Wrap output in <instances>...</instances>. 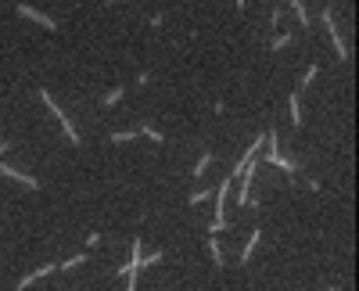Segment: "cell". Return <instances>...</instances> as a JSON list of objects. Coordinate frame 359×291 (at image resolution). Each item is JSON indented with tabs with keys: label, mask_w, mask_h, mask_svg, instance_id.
Wrapping results in <instances>:
<instances>
[{
	"label": "cell",
	"mask_w": 359,
	"mask_h": 291,
	"mask_svg": "<svg viewBox=\"0 0 359 291\" xmlns=\"http://www.w3.org/2000/svg\"><path fill=\"white\" fill-rule=\"evenodd\" d=\"M324 25H327V33H330V43H334L338 58H342V61H348V47H345L342 33H338V25H334V15H330V11H324Z\"/></svg>",
	"instance_id": "obj_1"
},
{
	"label": "cell",
	"mask_w": 359,
	"mask_h": 291,
	"mask_svg": "<svg viewBox=\"0 0 359 291\" xmlns=\"http://www.w3.org/2000/svg\"><path fill=\"white\" fill-rule=\"evenodd\" d=\"M40 97H43V101H47V108H51V112H54V119H58L61 126H65V133H68V140H79V133H76V130H72V122L65 119V112H61V108H58V104H54V101H51V94H47V90H40Z\"/></svg>",
	"instance_id": "obj_2"
},
{
	"label": "cell",
	"mask_w": 359,
	"mask_h": 291,
	"mask_svg": "<svg viewBox=\"0 0 359 291\" xmlns=\"http://www.w3.org/2000/svg\"><path fill=\"white\" fill-rule=\"evenodd\" d=\"M18 15H25V18H33V22H40V25H47V29H54V18L51 15H43V11H36V7H29V4H18Z\"/></svg>",
	"instance_id": "obj_3"
},
{
	"label": "cell",
	"mask_w": 359,
	"mask_h": 291,
	"mask_svg": "<svg viewBox=\"0 0 359 291\" xmlns=\"http://www.w3.org/2000/svg\"><path fill=\"white\" fill-rule=\"evenodd\" d=\"M0 176H11V180H22V184H25V187H33V190L40 187V184H36L33 176H25V172H18V169H11V166H0Z\"/></svg>",
	"instance_id": "obj_4"
},
{
	"label": "cell",
	"mask_w": 359,
	"mask_h": 291,
	"mask_svg": "<svg viewBox=\"0 0 359 291\" xmlns=\"http://www.w3.org/2000/svg\"><path fill=\"white\" fill-rule=\"evenodd\" d=\"M255 244H259V230H252V238H248L244 252H241V262H252V252H255Z\"/></svg>",
	"instance_id": "obj_5"
},
{
	"label": "cell",
	"mask_w": 359,
	"mask_h": 291,
	"mask_svg": "<svg viewBox=\"0 0 359 291\" xmlns=\"http://www.w3.org/2000/svg\"><path fill=\"white\" fill-rule=\"evenodd\" d=\"M291 7H294V15H298V22H302V25H309V11H306V4H302V0H291Z\"/></svg>",
	"instance_id": "obj_6"
},
{
	"label": "cell",
	"mask_w": 359,
	"mask_h": 291,
	"mask_svg": "<svg viewBox=\"0 0 359 291\" xmlns=\"http://www.w3.org/2000/svg\"><path fill=\"white\" fill-rule=\"evenodd\" d=\"M208 166H212V151H205V154L198 158V166H194V176H201V172H205Z\"/></svg>",
	"instance_id": "obj_7"
},
{
	"label": "cell",
	"mask_w": 359,
	"mask_h": 291,
	"mask_svg": "<svg viewBox=\"0 0 359 291\" xmlns=\"http://www.w3.org/2000/svg\"><path fill=\"white\" fill-rule=\"evenodd\" d=\"M288 108H291V122L298 126V122H302V108H298V94H291V104H288Z\"/></svg>",
	"instance_id": "obj_8"
},
{
	"label": "cell",
	"mask_w": 359,
	"mask_h": 291,
	"mask_svg": "<svg viewBox=\"0 0 359 291\" xmlns=\"http://www.w3.org/2000/svg\"><path fill=\"white\" fill-rule=\"evenodd\" d=\"M208 252H212V262H216V266H223V252H219V244H216V238L208 241Z\"/></svg>",
	"instance_id": "obj_9"
},
{
	"label": "cell",
	"mask_w": 359,
	"mask_h": 291,
	"mask_svg": "<svg viewBox=\"0 0 359 291\" xmlns=\"http://www.w3.org/2000/svg\"><path fill=\"white\" fill-rule=\"evenodd\" d=\"M288 43H291V36H288V33H280V36H273V47H277V51H280V47H288Z\"/></svg>",
	"instance_id": "obj_10"
},
{
	"label": "cell",
	"mask_w": 359,
	"mask_h": 291,
	"mask_svg": "<svg viewBox=\"0 0 359 291\" xmlns=\"http://www.w3.org/2000/svg\"><path fill=\"white\" fill-rule=\"evenodd\" d=\"M133 137H137V133L130 130V133H115V137H112V140H115V144H126V140H133Z\"/></svg>",
	"instance_id": "obj_11"
},
{
	"label": "cell",
	"mask_w": 359,
	"mask_h": 291,
	"mask_svg": "<svg viewBox=\"0 0 359 291\" xmlns=\"http://www.w3.org/2000/svg\"><path fill=\"white\" fill-rule=\"evenodd\" d=\"M312 76H316V65H309V72L302 76V86H309V83H312Z\"/></svg>",
	"instance_id": "obj_12"
},
{
	"label": "cell",
	"mask_w": 359,
	"mask_h": 291,
	"mask_svg": "<svg viewBox=\"0 0 359 291\" xmlns=\"http://www.w3.org/2000/svg\"><path fill=\"white\" fill-rule=\"evenodd\" d=\"M79 262H86V256H72L68 262H61V266H65V270H68V266H79Z\"/></svg>",
	"instance_id": "obj_13"
},
{
	"label": "cell",
	"mask_w": 359,
	"mask_h": 291,
	"mask_svg": "<svg viewBox=\"0 0 359 291\" xmlns=\"http://www.w3.org/2000/svg\"><path fill=\"white\" fill-rule=\"evenodd\" d=\"M237 7H244V0H237Z\"/></svg>",
	"instance_id": "obj_14"
},
{
	"label": "cell",
	"mask_w": 359,
	"mask_h": 291,
	"mask_svg": "<svg viewBox=\"0 0 359 291\" xmlns=\"http://www.w3.org/2000/svg\"><path fill=\"white\" fill-rule=\"evenodd\" d=\"M104 4H112V0H104Z\"/></svg>",
	"instance_id": "obj_15"
}]
</instances>
